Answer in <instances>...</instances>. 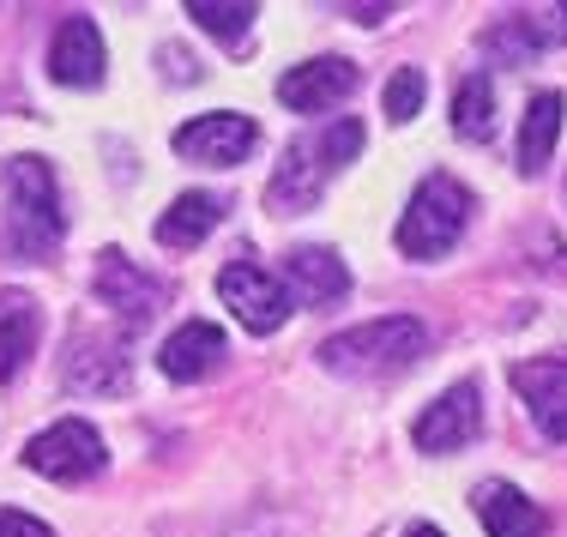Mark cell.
Masks as SVG:
<instances>
[{
	"label": "cell",
	"instance_id": "9c48e42d",
	"mask_svg": "<svg viewBox=\"0 0 567 537\" xmlns=\"http://www.w3.org/2000/svg\"><path fill=\"white\" fill-rule=\"evenodd\" d=\"M477 428H483V399H477V381H458L447 386V393L435 399V405L416 417V447L423 453H453V447H465V441H477Z\"/></svg>",
	"mask_w": 567,
	"mask_h": 537
},
{
	"label": "cell",
	"instance_id": "7402d4cb",
	"mask_svg": "<svg viewBox=\"0 0 567 537\" xmlns=\"http://www.w3.org/2000/svg\"><path fill=\"white\" fill-rule=\"evenodd\" d=\"M357 152H362V121H357V115H339V121H332V127L315 140V157H320V169H327V176H332V169H344Z\"/></svg>",
	"mask_w": 567,
	"mask_h": 537
},
{
	"label": "cell",
	"instance_id": "5bb4252c",
	"mask_svg": "<svg viewBox=\"0 0 567 537\" xmlns=\"http://www.w3.org/2000/svg\"><path fill=\"white\" fill-rule=\"evenodd\" d=\"M477 519L489 537H537L549 526L544 507L532 495H519L513 483H477Z\"/></svg>",
	"mask_w": 567,
	"mask_h": 537
},
{
	"label": "cell",
	"instance_id": "ba28073f",
	"mask_svg": "<svg viewBox=\"0 0 567 537\" xmlns=\"http://www.w3.org/2000/svg\"><path fill=\"white\" fill-rule=\"evenodd\" d=\"M350 91H357V66L339 61V55H315L302 66H290V73L278 79V103L296 115H327L332 103H344Z\"/></svg>",
	"mask_w": 567,
	"mask_h": 537
},
{
	"label": "cell",
	"instance_id": "2e32d148",
	"mask_svg": "<svg viewBox=\"0 0 567 537\" xmlns=\"http://www.w3.org/2000/svg\"><path fill=\"white\" fill-rule=\"evenodd\" d=\"M320 187H327V169H320L315 145H290L284 164H278V176H272V187H266V199H272L278 211H302V206L320 199Z\"/></svg>",
	"mask_w": 567,
	"mask_h": 537
},
{
	"label": "cell",
	"instance_id": "8fae6325",
	"mask_svg": "<svg viewBox=\"0 0 567 537\" xmlns=\"http://www.w3.org/2000/svg\"><path fill=\"white\" fill-rule=\"evenodd\" d=\"M103 66H110V49H103V31L91 12H66V24L49 43V79L55 85H97Z\"/></svg>",
	"mask_w": 567,
	"mask_h": 537
},
{
	"label": "cell",
	"instance_id": "52a82bcc",
	"mask_svg": "<svg viewBox=\"0 0 567 537\" xmlns=\"http://www.w3.org/2000/svg\"><path fill=\"white\" fill-rule=\"evenodd\" d=\"M254 145H260V127L236 110H218V115H199V121H182V127H175V152L199 157V164H218V169L241 164Z\"/></svg>",
	"mask_w": 567,
	"mask_h": 537
},
{
	"label": "cell",
	"instance_id": "4fadbf2b",
	"mask_svg": "<svg viewBox=\"0 0 567 537\" xmlns=\"http://www.w3.org/2000/svg\"><path fill=\"white\" fill-rule=\"evenodd\" d=\"M218 362H224V332L212 327V320H187V327H175L164 339V351H157V369H164L169 381H206Z\"/></svg>",
	"mask_w": 567,
	"mask_h": 537
},
{
	"label": "cell",
	"instance_id": "d4e9b609",
	"mask_svg": "<svg viewBox=\"0 0 567 537\" xmlns=\"http://www.w3.org/2000/svg\"><path fill=\"white\" fill-rule=\"evenodd\" d=\"M404 537H447V531H435V526H411Z\"/></svg>",
	"mask_w": 567,
	"mask_h": 537
},
{
	"label": "cell",
	"instance_id": "cb8c5ba5",
	"mask_svg": "<svg viewBox=\"0 0 567 537\" xmlns=\"http://www.w3.org/2000/svg\"><path fill=\"white\" fill-rule=\"evenodd\" d=\"M0 537H55V531H49L43 519L19 514V507H0Z\"/></svg>",
	"mask_w": 567,
	"mask_h": 537
},
{
	"label": "cell",
	"instance_id": "30bf717a",
	"mask_svg": "<svg viewBox=\"0 0 567 537\" xmlns=\"http://www.w3.org/2000/svg\"><path fill=\"white\" fill-rule=\"evenodd\" d=\"M513 386H519V399H525V411H532L537 435L567 441V357L513 362Z\"/></svg>",
	"mask_w": 567,
	"mask_h": 537
},
{
	"label": "cell",
	"instance_id": "9a60e30c",
	"mask_svg": "<svg viewBox=\"0 0 567 537\" xmlns=\"http://www.w3.org/2000/svg\"><path fill=\"white\" fill-rule=\"evenodd\" d=\"M544 19H549V12H544ZM544 19H537V12H507L502 24L483 31V49L502 55V61H532L537 49H549V43H561V37H567V7L556 12V24H544Z\"/></svg>",
	"mask_w": 567,
	"mask_h": 537
},
{
	"label": "cell",
	"instance_id": "7c38bea8",
	"mask_svg": "<svg viewBox=\"0 0 567 537\" xmlns=\"http://www.w3.org/2000/svg\"><path fill=\"white\" fill-rule=\"evenodd\" d=\"M284 278H290V302L302 308H327L350 297V266L332 248H296L284 260Z\"/></svg>",
	"mask_w": 567,
	"mask_h": 537
},
{
	"label": "cell",
	"instance_id": "d6986e66",
	"mask_svg": "<svg viewBox=\"0 0 567 537\" xmlns=\"http://www.w3.org/2000/svg\"><path fill=\"white\" fill-rule=\"evenodd\" d=\"M37 302L31 297H7L0 302V381H12V374L24 369V357L37 351Z\"/></svg>",
	"mask_w": 567,
	"mask_h": 537
},
{
	"label": "cell",
	"instance_id": "44dd1931",
	"mask_svg": "<svg viewBox=\"0 0 567 537\" xmlns=\"http://www.w3.org/2000/svg\"><path fill=\"white\" fill-rule=\"evenodd\" d=\"M187 19L199 24V31H212L218 43H248V31H254V7L248 0H187Z\"/></svg>",
	"mask_w": 567,
	"mask_h": 537
},
{
	"label": "cell",
	"instance_id": "ffe728a7",
	"mask_svg": "<svg viewBox=\"0 0 567 537\" xmlns=\"http://www.w3.org/2000/svg\"><path fill=\"white\" fill-rule=\"evenodd\" d=\"M453 127H458V140H471V145L495 140V85H489V73H471L465 85L453 91Z\"/></svg>",
	"mask_w": 567,
	"mask_h": 537
},
{
	"label": "cell",
	"instance_id": "ac0fdd59",
	"mask_svg": "<svg viewBox=\"0 0 567 537\" xmlns=\"http://www.w3.org/2000/svg\"><path fill=\"white\" fill-rule=\"evenodd\" d=\"M561 91H537L532 103H525V127H519V169L525 176H537V169L549 164V152H556V133H561Z\"/></svg>",
	"mask_w": 567,
	"mask_h": 537
},
{
	"label": "cell",
	"instance_id": "3957f363",
	"mask_svg": "<svg viewBox=\"0 0 567 537\" xmlns=\"http://www.w3.org/2000/svg\"><path fill=\"white\" fill-rule=\"evenodd\" d=\"M465 224H471V187L435 169V176L416 182L411 206H404V218H399V254H411V260H441V254L465 236Z\"/></svg>",
	"mask_w": 567,
	"mask_h": 537
},
{
	"label": "cell",
	"instance_id": "e0dca14e",
	"mask_svg": "<svg viewBox=\"0 0 567 537\" xmlns=\"http://www.w3.org/2000/svg\"><path fill=\"white\" fill-rule=\"evenodd\" d=\"M218 218H224L218 194H182L164 218H157V241H164V248H199V241L218 230Z\"/></svg>",
	"mask_w": 567,
	"mask_h": 537
},
{
	"label": "cell",
	"instance_id": "7a4b0ae2",
	"mask_svg": "<svg viewBox=\"0 0 567 537\" xmlns=\"http://www.w3.org/2000/svg\"><path fill=\"white\" fill-rule=\"evenodd\" d=\"M423 351H429L423 320L416 314H386V320H369V327L332 332V339L320 344V362H327L332 374H350V381H381V374L411 369Z\"/></svg>",
	"mask_w": 567,
	"mask_h": 537
},
{
	"label": "cell",
	"instance_id": "6da1fadb",
	"mask_svg": "<svg viewBox=\"0 0 567 537\" xmlns=\"http://www.w3.org/2000/svg\"><path fill=\"white\" fill-rule=\"evenodd\" d=\"M66 230L61 218V187L43 157H12L7 164V206H0V241L19 260H49Z\"/></svg>",
	"mask_w": 567,
	"mask_h": 537
},
{
	"label": "cell",
	"instance_id": "8992f818",
	"mask_svg": "<svg viewBox=\"0 0 567 537\" xmlns=\"http://www.w3.org/2000/svg\"><path fill=\"white\" fill-rule=\"evenodd\" d=\"M97 297H103V308H115V314H121V327L140 332V327H152V320L164 314L169 285H164V278H152V272H140L121 248H103L97 254Z\"/></svg>",
	"mask_w": 567,
	"mask_h": 537
},
{
	"label": "cell",
	"instance_id": "5b68a950",
	"mask_svg": "<svg viewBox=\"0 0 567 537\" xmlns=\"http://www.w3.org/2000/svg\"><path fill=\"white\" fill-rule=\"evenodd\" d=\"M218 297H224L229 314H236L248 332H260V339H266V332H278L284 320H290V308H296L290 290H284L266 266H254L248 254H241V260H229L224 272H218Z\"/></svg>",
	"mask_w": 567,
	"mask_h": 537
},
{
	"label": "cell",
	"instance_id": "603a6c76",
	"mask_svg": "<svg viewBox=\"0 0 567 537\" xmlns=\"http://www.w3.org/2000/svg\"><path fill=\"white\" fill-rule=\"evenodd\" d=\"M423 97H429L423 66H399V73L386 79V91H381V103H386V115H393V121H411L416 110H423Z\"/></svg>",
	"mask_w": 567,
	"mask_h": 537
},
{
	"label": "cell",
	"instance_id": "277c9868",
	"mask_svg": "<svg viewBox=\"0 0 567 537\" xmlns=\"http://www.w3.org/2000/svg\"><path fill=\"white\" fill-rule=\"evenodd\" d=\"M24 465L37 477H55V483H85L103 472V435L85 417H61L55 428L24 441Z\"/></svg>",
	"mask_w": 567,
	"mask_h": 537
}]
</instances>
